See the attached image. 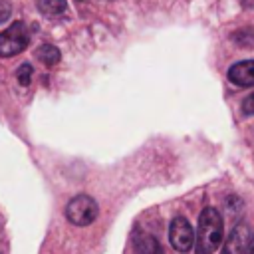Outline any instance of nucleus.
I'll use <instances>...</instances> for the list:
<instances>
[{
  "instance_id": "2",
  "label": "nucleus",
  "mask_w": 254,
  "mask_h": 254,
  "mask_svg": "<svg viewBox=\"0 0 254 254\" xmlns=\"http://www.w3.org/2000/svg\"><path fill=\"white\" fill-rule=\"evenodd\" d=\"M99 214L97 202L89 194H77L65 204V218L75 226L91 224Z\"/></svg>"
},
{
  "instance_id": "11",
  "label": "nucleus",
  "mask_w": 254,
  "mask_h": 254,
  "mask_svg": "<svg viewBox=\"0 0 254 254\" xmlns=\"http://www.w3.org/2000/svg\"><path fill=\"white\" fill-rule=\"evenodd\" d=\"M10 16H12V6L6 0H0V24L8 22Z\"/></svg>"
},
{
  "instance_id": "10",
  "label": "nucleus",
  "mask_w": 254,
  "mask_h": 254,
  "mask_svg": "<svg viewBox=\"0 0 254 254\" xmlns=\"http://www.w3.org/2000/svg\"><path fill=\"white\" fill-rule=\"evenodd\" d=\"M32 65L30 64H22L20 67H18V71H16V77H18V83L20 85H30V81H32Z\"/></svg>"
},
{
  "instance_id": "13",
  "label": "nucleus",
  "mask_w": 254,
  "mask_h": 254,
  "mask_svg": "<svg viewBox=\"0 0 254 254\" xmlns=\"http://www.w3.org/2000/svg\"><path fill=\"white\" fill-rule=\"evenodd\" d=\"M248 254H254V238L250 240V246H248Z\"/></svg>"
},
{
  "instance_id": "7",
  "label": "nucleus",
  "mask_w": 254,
  "mask_h": 254,
  "mask_svg": "<svg viewBox=\"0 0 254 254\" xmlns=\"http://www.w3.org/2000/svg\"><path fill=\"white\" fill-rule=\"evenodd\" d=\"M133 250L135 254H163V246L159 244V240L143 230L133 232Z\"/></svg>"
},
{
  "instance_id": "8",
  "label": "nucleus",
  "mask_w": 254,
  "mask_h": 254,
  "mask_svg": "<svg viewBox=\"0 0 254 254\" xmlns=\"http://www.w3.org/2000/svg\"><path fill=\"white\" fill-rule=\"evenodd\" d=\"M36 58H38L44 65L52 67V65H56V64L62 60V54H60V50H58L56 46H52V44H42V46L36 50Z\"/></svg>"
},
{
  "instance_id": "3",
  "label": "nucleus",
  "mask_w": 254,
  "mask_h": 254,
  "mask_svg": "<svg viewBox=\"0 0 254 254\" xmlns=\"http://www.w3.org/2000/svg\"><path fill=\"white\" fill-rule=\"evenodd\" d=\"M30 44V34L24 22H14L0 32V58H12L24 52Z\"/></svg>"
},
{
  "instance_id": "12",
  "label": "nucleus",
  "mask_w": 254,
  "mask_h": 254,
  "mask_svg": "<svg viewBox=\"0 0 254 254\" xmlns=\"http://www.w3.org/2000/svg\"><path fill=\"white\" fill-rule=\"evenodd\" d=\"M242 113L244 115H254V91L242 101Z\"/></svg>"
},
{
  "instance_id": "5",
  "label": "nucleus",
  "mask_w": 254,
  "mask_h": 254,
  "mask_svg": "<svg viewBox=\"0 0 254 254\" xmlns=\"http://www.w3.org/2000/svg\"><path fill=\"white\" fill-rule=\"evenodd\" d=\"M250 240H252V234H250L248 224L240 222L230 230L228 238L222 244L220 254H244L248 250V246H250Z\"/></svg>"
},
{
  "instance_id": "4",
  "label": "nucleus",
  "mask_w": 254,
  "mask_h": 254,
  "mask_svg": "<svg viewBox=\"0 0 254 254\" xmlns=\"http://www.w3.org/2000/svg\"><path fill=\"white\" fill-rule=\"evenodd\" d=\"M194 236L196 232L192 230L190 222L185 218V216H175L171 220V226H169V240L173 244L175 250L179 252H189L192 246H194Z\"/></svg>"
},
{
  "instance_id": "6",
  "label": "nucleus",
  "mask_w": 254,
  "mask_h": 254,
  "mask_svg": "<svg viewBox=\"0 0 254 254\" xmlns=\"http://www.w3.org/2000/svg\"><path fill=\"white\" fill-rule=\"evenodd\" d=\"M228 79L230 83L238 87H252L254 85V60H244L228 69Z\"/></svg>"
},
{
  "instance_id": "1",
  "label": "nucleus",
  "mask_w": 254,
  "mask_h": 254,
  "mask_svg": "<svg viewBox=\"0 0 254 254\" xmlns=\"http://www.w3.org/2000/svg\"><path fill=\"white\" fill-rule=\"evenodd\" d=\"M224 220L214 206L202 208L198 216V228L194 230V254H212L222 242Z\"/></svg>"
},
{
  "instance_id": "9",
  "label": "nucleus",
  "mask_w": 254,
  "mask_h": 254,
  "mask_svg": "<svg viewBox=\"0 0 254 254\" xmlns=\"http://www.w3.org/2000/svg\"><path fill=\"white\" fill-rule=\"evenodd\" d=\"M36 6L46 16H60L65 12L67 2L65 0H36Z\"/></svg>"
}]
</instances>
